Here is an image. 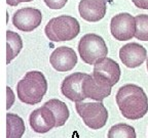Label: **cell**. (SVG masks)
Returning a JSON list of instances; mask_svg holds the SVG:
<instances>
[{"instance_id": "1", "label": "cell", "mask_w": 148, "mask_h": 138, "mask_svg": "<svg viewBox=\"0 0 148 138\" xmlns=\"http://www.w3.org/2000/svg\"><path fill=\"white\" fill-rule=\"evenodd\" d=\"M115 99L121 115L129 120H139L148 113V97L138 85L127 84L121 86Z\"/></svg>"}, {"instance_id": "2", "label": "cell", "mask_w": 148, "mask_h": 138, "mask_svg": "<svg viewBox=\"0 0 148 138\" xmlns=\"http://www.w3.org/2000/svg\"><path fill=\"white\" fill-rule=\"evenodd\" d=\"M47 91V81L39 71H30L16 84L18 99L26 104L39 103Z\"/></svg>"}, {"instance_id": "3", "label": "cell", "mask_w": 148, "mask_h": 138, "mask_svg": "<svg viewBox=\"0 0 148 138\" xmlns=\"http://www.w3.org/2000/svg\"><path fill=\"white\" fill-rule=\"evenodd\" d=\"M80 32V25L76 18L71 16H59L49 20L44 28L46 37L53 42L73 40Z\"/></svg>"}, {"instance_id": "4", "label": "cell", "mask_w": 148, "mask_h": 138, "mask_svg": "<svg viewBox=\"0 0 148 138\" xmlns=\"http://www.w3.org/2000/svg\"><path fill=\"white\" fill-rule=\"evenodd\" d=\"M75 110L88 128L99 130L106 125L108 112L102 101H78L75 102Z\"/></svg>"}, {"instance_id": "5", "label": "cell", "mask_w": 148, "mask_h": 138, "mask_svg": "<svg viewBox=\"0 0 148 138\" xmlns=\"http://www.w3.org/2000/svg\"><path fill=\"white\" fill-rule=\"evenodd\" d=\"M78 53L83 62L95 64L97 60L106 57L108 54V48L101 36L95 33H90L82 36L79 40Z\"/></svg>"}, {"instance_id": "6", "label": "cell", "mask_w": 148, "mask_h": 138, "mask_svg": "<svg viewBox=\"0 0 148 138\" xmlns=\"http://www.w3.org/2000/svg\"><path fill=\"white\" fill-rule=\"evenodd\" d=\"M135 16L127 12H121L111 18L110 32L118 41H127L135 36Z\"/></svg>"}, {"instance_id": "7", "label": "cell", "mask_w": 148, "mask_h": 138, "mask_svg": "<svg viewBox=\"0 0 148 138\" xmlns=\"http://www.w3.org/2000/svg\"><path fill=\"white\" fill-rule=\"evenodd\" d=\"M12 24L22 32H32L38 28L42 21V14L39 9L24 7L18 9L12 16Z\"/></svg>"}, {"instance_id": "8", "label": "cell", "mask_w": 148, "mask_h": 138, "mask_svg": "<svg viewBox=\"0 0 148 138\" xmlns=\"http://www.w3.org/2000/svg\"><path fill=\"white\" fill-rule=\"evenodd\" d=\"M111 86L99 77L88 74L82 82V94L86 98L102 101L111 93Z\"/></svg>"}, {"instance_id": "9", "label": "cell", "mask_w": 148, "mask_h": 138, "mask_svg": "<svg viewBox=\"0 0 148 138\" xmlns=\"http://www.w3.org/2000/svg\"><path fill=\"white\" fill-rule=\"evenodd\" d=\"M119 64L110 57H103L97 60L94 64L92 75L99 77L103 81L108 83L111 87H113L120 78Z\"/></svg>"}, {"instance_id": "10", "label": "cell", "mask_w": 148, "mask_h": 138, "mask_svg": "<svg viewBox=\"0 0 148 138\" xmlns=\"http://www.w3.org/2000/svg\"><path fill=\"white\" fill-rule=\"evenodd\" d=\"M86 76L88 74L77 72L66 77L61 84L62 94L74 102L84 100L86 97L82 94V82Z\"/></svg>"}, {"instance_id": "11", "label": "cell", "mask_w": 148, "mask_h": 138, "mask_svg": "<svg viewBox=\"0 0 148 138\" xmlns=\"http://www.w3.org/2000/svg\"><path fill=\"white\" fill-rule=\"evenodd\" d=\"M51 67L58 72H68L77 64V55L71 47L61 46L56 48L49 56Z\"/></svg>"}, {"instance_id": "12", "label": "cell", "mask_w": 148, "mask_h": 138, "mask_svg": "<svg viewBox=\"0 0 148 138\" xmlns=\"http://www.w3.org/2000/svg\"><path fill=\"white\" fill-rule=\"evenodd\" d=\"M119 58L130 69L140 67L147 58V50L141 44L132 42L123 45L119 50Z\"/></svg>"}, {"instance_id": "13", "label": "cell", "mask_w": 148, "mask_h": 138, "mask_svg": "<svg viewBox=\"0 0 148 138\" xmlns=\"http://www.w3.org/2000/svg\"><path fill=\"white\" fill-rule=\"evenodd\" d=\"M29 123L34 132L46 133L56 127V117L53 112L43 104L30 114Z\"/></svg>"}, {"instance_id": "14", "label": "cell", "mask_w": 148, "mask_h": 138, "mask_svg": "<svg viewBox=\"0 0 148 138\" xmlns=\"http://www.w3.org/2000/svg\"><path fill=\"white\" fill-rule=\"evenodd\" d=\"M108 0H80L78 12L81 18L90 23H96L104 18Z\"/></svg>"}, {"instance_id": "15", "label": "cell", "mask_w": 148, "mask_h": 138, "mask_svg": "<svg viewBox=\"0 0 148 138\" xmlns=\"http://www.w3.org/2000/svg\"><path fill=\"white\" fill-rule=\"evenodd\" d=\"M44 106H47L49 110L53 113L56 117V127H61L65 125V123L67 122V120L69 119V108H68L67 104L63 102V101L59 100V99H49V101H46Z\"/></svg>"}, {"instance_id": "16", "label": "cell", "mask_w": 148, "mask_h": 138, "mask_svg": "<svg viewBox=\"0 0 148 138\" xmlns=\"http://www.w3.org/2000/svg\"><path fill=\"white\" fill-rule=\"evenodd\" d=\"M25 130V123L20 116L6 114V138H22Z\"/></svg>"}, {"instance_id": "17", "label": "cell", "mask_w": 148, "mask_h": 138, "mask_svg": "<svg viewBox=\"0 0 148 138\" xmlns=\"http://www.w3.org/2000/svg\"><path fill=\"white\" fill-rule=\"evenodd\" d=\"M23 48L21 36L12 31H6V64H8L18 56Z\"/></svg>"}, {"instance_id": "18", "label": "cell", "mask_w": 148, "mask_h": 138, "mask_svg": "<svg viewBox=\"0 0 148 138\" xmlns=\"http://www.w3.org/2000/svg\"><path fill=\"white\" fill-rule=\"evenodd\" d=\"M108 138H136V131L132 126L119 123L109 129Z\"/></svg>"}, {"instance_id": "19", "label": "cell", "mask_w": 148, "mask_h": 138, "mask_svg": "<svg viewBox=\"0 0 148 138\" xmlns=\"http://www.w3.org/2000/svg\"><path fill=\"white\" fill-rule=\"evenodd\" d=\"M136 31L135 38L141 41H148V14H138L135 16Z\"/></svg>"}, {"instance_id": "20", "label": "cell", "mask_w": 148, "mask_h": 138, "mask_svg": "<svg viewBox=\"0 0 148 138\" xmlns=\"http://www.w3.org/2000/svg\"><path fill=\"white\" fill-rule=\"evenodd\" d=\"M51 9H61L68 2V0H43Z\"/></svg>"}, {"instance_id": "21", "label": "cell", "mask_w": 148, "mask_h": 138, "mask_svg": "<svg viewBox=\"0 0 148 138\" xmlns=\"http://www.w3.org/2000/svg\"><path fill=\"white\" fill-rule=\"evenodd\" d=\"M136 7L142 9H148V0H132Z\"/></svg>"}, {"instance_id": "22", "label": "cell", "mask_w": 148, "mask_h": 138, "mask_svg": "<svg viewBox=\"0 0 148 138\" xmlns=\"http://www.w3.org/2000/svg\"><path fill=\"white\" fill-rule=\"evenodd\" d=\"M32 0H6V3L10 6H16L21 2H30Z\"/></svg>"}, {"instance_id": "23", "label": "cell", "mask_w": 148, "mask_h": 138, "mask_svg": "<svg viewBox=\"0 0 148 138\" xmlns=\"http://www.w3.org/2000/svg\"><path fill=\"white\" fill-rule=\"evenodd\" d=\"M146 67H147V71H148V58H147V62H146Z\"/></svg>"}]
</instances>
